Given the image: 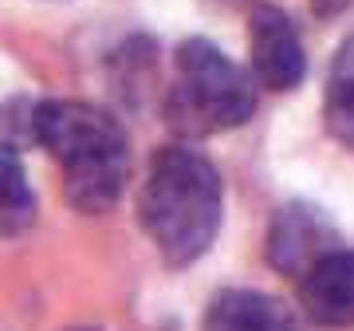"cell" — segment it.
Wrapping results in <instances>:
<instances>
[{
    "instance_id": "6da1fadb",
    "label": "cell",
    "mask_w": 354,
    "mask_h": 331,
    "mask_svg": "<svg viewBox=\"0 0 354 331\" xmlns=\"http://www.w3.org/2000/svg\"><path fill=\"white\" fill-rule=\"evenodd\" d=\"M32 138L64 170V197L79 213H111L130 186L127 127L87 99H48L32 107Z\"/></svg>"
},
{
    "instance_id": "7a4b0ae2",
    "label": "cell",
    "mask_w": 354,
    "mask_h": 331,
    "mask_svg": "<svg viewBox=\"0 0 354 331\" xmlns=\"http://www.w3.org/2000/svg\"><path fill=\"white\" fill-rule=\"evenodd\" d=\"M138 221L169 268H189L221 233V174L189 146H162L138 190Z\"/></svg>"
},
{
    "instance_id": "3957f363",
    "label": "cell",
    "mask_w": 354,
    "mask_h": 331,
    "mask_svg": "<svg viewBox=\"0 0 354 331\" xmlns=\"http://www.w3.org/2000/svg\"><path fill=\"white\" fill-rule=\"evenodd\" d=\"M165 123L181 138H209L244 127L256 111V87L213 39L193 36L174 51L165 83Z\"/></svg>"
},
{
    "instance_id": "277c9868",
    "label": "cell",
    "mask_w": 354,
    "mask_h": 331,
    "mask_svg": "<svg viewBox=\"0 0 354 331\" xmlns=\"http://www.w3.org/2000/svg\"><path fill=\"white\" fill-rule=\"evenodd\" d=\"M248 55L252 75L268 91H295L307 75V51L299 28L276 4H256L248 16Z\"/></svg>"
},
{
    "instance_id": "5b68a950",
    "label": "cell",
    "mask_w": 354,
    "mask_h": 331,
    "mask_svg": "<svg viewBox=\"0 0 354 331\" xmlns=\"http://www.w3.org/2000/svg\"><path fill=\"white\" fill-rule=\"evenodd\" d=\"M339 229L319 205L311 202H288L272 217L268 229V265L279 276H304L319 256H327L330 249H339Z\"/></svg>"
},
{
    "instance_id": "8992f818",
    "label": "cell",
    "mask_w": 354,
    "mask_h": 331,
    "mask_svg": "<svg viewBox=\"0 0 354 331\" xmlns=\"http://www.w3.org/2000/svg\"><path fill=\"white\" fill-rule=\"evenodd\" d=\"M299 307L315 328H354V253L330 249L299 276Z\"/></svg>"
},
{
    "instance_id": "52a82bcc",
    "label": "cell",
    "mask_w": 354,
    "mask_h": 331,
    "mask_svg": "<svg viewBox=\"0 0 354 331\" xmlns=\"http://www.w3.org/2000/svg\"><path fill=\"white\" fill-rule=\"evenodd\" d=\"M201 331H304V323L276 296L252 292V288H228L209 300Z\"/></svg>"
},
{
    "instance_id": "ba28073f",
    "label": "cell",
    "mask_w": 354,
    "mask_h": 331,
    "mask_svg": "<svg viewBox=\"0 0 354 331\" xmlns=\"http://www.w3.org/2000/svg\"><path fill=\"white\" fill-rule=\"evenodd\" d=\"M323 123H327L330 138L354 150V28L330 64L327 95H323Z\"/></svg>"
},
{
    "instance_id": "9c48e42d",
    "label": "cell",
    "mask_w": 354,
    "mask_h": 331,
    "mask_svg": "<svg viewBox=\"0 0 354 331\" xmlns=\"http://www.w3.org/2000/svg\"><path fill=\"white\" fill-rule=\"evenodd\" d=\"M36 193L12 146H0V237H20L36 225Z\"/></svg>"
},
{
    "instance_id": "30bf717a",
    "label": "cell",
    "mask_w": 354,
    "mask_h": 331,
    "mask_svg": "<svg viewBox=\"0 0 354 331\" xmlns=\"http://www.w3.org/2000/svg\"><path fill=\"white\" fill-rule=\"evenodd\" d=\"M71 331H99V328H71Z\"/></svg>"
}]
</instances>
